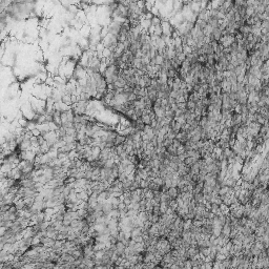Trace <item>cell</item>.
Masks as SVG:
<instances>
[{
	"instance_id": "cell-2",
	"label": "cell",
	"mask_w": 269,
	"mask_h": 269,
	"mask_svg": "<svg viewBox=\"0 0 269 269\" xmlns=\"http://www.w3.org/2000/svg\"><path fill=\"white\" fill-rule=\"evenodd\" d=\"M195 103L193 101H190V100H188V101L186 102V109H189V111L195 112Z\"/></svg>"
},
{
	"instance_id": "cell-1",
	"label": "cell",
	"mask_w": 269,
	"mask_h": 269,
	"mask_svg": "<svg viewBox=\"0 0 269 269\" xmlns=\"http://www.w3.org/2000/svg\"><path fill=\"white\" fill-rule=\"evenodd\" d=\"M167 195H169V198L171 199V200H178V199L180 198L181 193H180L178 187H170V188H168V190H167Z\"/></svg>"
},
{
	"instance_id": "cell-3",
	"label": "cell",
	"mask_w": 269,
	"mask_h": 269,
	"mask_svg": "<svg viewBox=\"0 0 269 269\" xmlns=\"http://www.w3.org/2000/svg\"><path fill=\"white\" fill-rule=\"evenodd\" d=\"M265 13H267V14L269 15V5L268 7H266V9H265Z\"/></svg>"
}]
</instances>
